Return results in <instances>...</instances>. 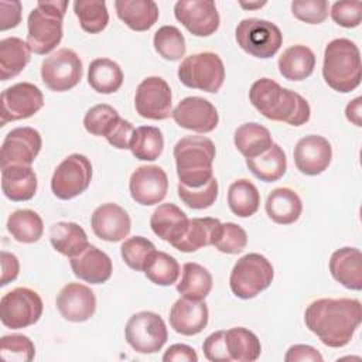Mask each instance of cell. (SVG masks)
<instances>
[{
    "instance_id": "6da1fadb",
    "label": "cell",
    "mask_w": 362,
    "mask_h": 362,
    "mask_svg": "<svg viewBox=\"0 0 362 362\" xmlns=\"http://www.w3.org/2000/svg\"><path fill=\"white\" fill-rule=\"evenodd\" d=\"M362 321V305L356 298H318L305 308L304 322L329 348L348 345Z\"/></svg>"
},
{
    "instance_id": "7a4b0ae2",
    "label": "cell",
    "mask_w": 362,
    "mask_h": 362,
    "mask_svg": "<svg viewBox=\"0 0 362 362\" xmlns=\"http://www.w3.org/2000/svg\"><path fill=\"white\" fill-rule=\"evenodd\" d=\"M249 100L264 117L290 126L305 124L311 116L310 105L300 93L283 88L270 78H260L252 83Z\"/></svg>"
},
{
    "instance_id": "3957f363",
    "label": "cell",
    "mask_w": 362,
    "mask_h": 362,
    "mask_svg": "<svg viewBox=\"0 0 362 362\" xmlns=\"http://www.w3.org/2000/svg\"><path fill=\"white\" fill-rule=\"evenodd\" d=\"M215 153V144L205 136H185L178 140L173 154L180 184L189 188L205 185L214 177Z\"/></svg>"
},
{
    "instance_id": "277c9868",
    "label": "cell",
    "mask_w": 362,
    "mask_h": 362,
    "mask_svg": "<svg viewBox=\"0 0 362 362\" xmlns=\"http://www.w3.org/2000/svg\"><path fill=\"white\" fill-rule=\"evenodd\" d=\"M322 76L325 83L341 93L356 89L361 83L362 65L358 45L348 38H335L324 51Z\"/></svg>"
},
{
    "instance_id": "5b68a950",
    "label": "cell",
    "mask_w": 362,
    "mask_h": 362,
    "mask_svg": "<svg viewBox=\"0 0 362 362\" xmlns=\"http://www.w3.org/2000/svg\"><path fill=\"white\" fill-rule=\"evenodd\" d=\"M66 0L38 1L27 20V44L38 55L51 52L62 40V23L68 8Z\"/></svg>"
},
{
    "instance_id": "8992f818",
    "label": "cell",
    "mask_w": 362,
    "mask_h": 362,
    "mask_svg": "<svg viewBox=\"0 0 362 362\" xmlns=\"http://www.w3.org/2000/svg\"><path fill=\"white\" fill-rule=\"evenodd\" d=\"M274 277L272 263L260 253H247L233 266L229 277L232 293L242 300H249L266 290Z\"/></svg>"
},
{
    "instance_id": "52a82bcc",
    "label": "cell",
    "mask_w": 362,
    "mask_h": 362,
    "mask_svg": "<svg viewBox=\"0 0 362 362\" xmlns=\"http://www.w3.org/2000/svg\"><path fill=\"white\" fill-rule=\"evenodd\" d=\"M178 79L187 88L216 93L225 81V66L215 52L192 54L180 64Z\"/></svg>"
},
{
    "instance_id": "ba28073f",
    "label": "cell",
    "mask_w": 362,
    "mask_h": 362,
    "mask_svg": "<svg viewBox=\"0 0 362 362\" xmlns=\"http://www.w3.org/2000/svg\"><path fill=\"white\" fill-rule=\"evenodd\" d=\"M235 38L245 52L262 59L276 55L283 44V34L276 24L255 17L243 18L238 24Z\"/></svg>"
},
{
    "instance_id": "9c48e42d",
    "label": "cell",
    "mask_w": 362,
    "mask_h": 362,
    "mask_svg": "<svg viewBox=\"0 0 362 362\" xmlns=\"http://www.w3.org/2000/svg\"><path fill=\"white\" fill-rule=\"evenodd\" d=\"M40 294L28 287H16L0 300V320L4 327L20 329L35 324L42 315Z\"/></svg>"
},
{
    "instance_id": "30bf717a",
    "label": "cell",
    "mask_w": 362,
    "mask_h": 362,
    "mask_svg": "<svg viewBox=\"0 0 362 362\" xmlns=\"http://www.w3.org/2000/svg\"><path fill=\"white\" fill-rule=\"evenodd\" d=\"M127 344L139 354H156L168 339L164 320L153 311L133 314L124 328Z\"/></svg>"
},
{
    "instance_id": "8fae6325",
    "label": "cell",
    "mask_w": 362,
    "mask_h": 362,
    "mask_svg": "<svg viewBox=\"0 0 362 362\" xmlns=\"http://www.w3.org/2000/svg\"><path fill=\"white\" fill-rule=\"evenodd\" d=\"M92 181V164L83 154L74 153L64 158L51 178V189L59 199H72L82 194Z\"/></svg>"
},
{
    "instance_id": "7c38bea8",
    "label": "cell",
    "mask_w": 362,
    "mask_h": 362,
    "mask_svg": "<svg viewBox=\"0 0 362 362\" xmlns=\"http://www.w3.org/2000/svg\"><path fill=\"white\" fill-rule=\"evenodd\" d=\"M41 79L54 92H66L82 79V61L71 48L57 49L41 64Z\"/></svg>"
},
{
    "instance_id": "4fadbf2b",
    "label": "cell",
    "mask_w": 362,
    "mask_h": 362,
    "mask_svg": "<svg viewBox=\"0 0 362 362\" xmlns=\"http://www.w3.org/2000/svg\"><path fill=\"white\" fill-rule=\"evenodd\" d=\"M0 106V126H6L34 116L44 106V96L34 83L18 82L1 92Z\"/></svg>"
},
{
    "instance_id": "5bb4252c",
    "label": "cell",
    "mask_w": 362,
    "mask_h": 362,
    "mask_svg": "<svg viewBox=\"0 0 362 362\" xmlns=\"http://www.w3.org/2000/svg\"><path fill=\"white\" fill-rule=\"evenodd\" d=\"M137 113L144 119L164 120L171 116L173 96L168 83L161 76H148L143 79L134 95Z\"/></svg>"
},
{
    "instance_id": "9a60e30c",
    "label": "cell",
    "mask_w": 362,
    "mask_h": 362,
    "mask_svg": "<svg viewBox=\"0 0 362 362\" xmlns=\"http://www.w3.org/2000/svg\"><path fill=\"white\" fill-rule=\"evenodd\" d=\"M175 18L197 37L212 35L219 28V14L211 0H180L174 6Z\"/></svg>"
},
{
    "instance_id": "2e32d148",
    "label": "cell",
    "mask_w": 362,
    "mask_h": 362,
    "mask_svg": "<svg viewBox=\"0 0 362 362\" xmlns=\"http://www.w3.org/2000/svg\"><path fill=\"white\" fill-rule=\"evenodd\" d=\"M42 139L38 130L24 126L10 130L1 144V167L7 165H31L41 151Z\"/></svg>"
},
{
    "instance_id": "e0dca14e",
    "label": "cell",
    "mask_w": 362,
    "mask_h": 362,
    "mask_svg": "<svg viewBox=\"0 0 362 362\" xmlns=\"http://www.w3.org/2000/svg\"><path fill=\"white\" fill-rule=\"evenodd\" d=\"M171 117L180 127L197 133H211L219 123L216 107L201 96L184 98L171 112Z\"/></svg>"
},
{
    "instance_id": "ac0fdd59",
    "label": "cell",
    "mask_w": 362,
    "mask_h": 362,
    "mask_svg": "<svg viewBox=\"0 0 362 362\" xmlns=\"http://www.w3.org/2000/svg\"><path fill=\"white\" fill-rule=\"evenodd\" d=\"M132 198L144 206L161 202L168 191V177L158 165L137 167L129 181Z\"/></svg>"
},
{
    "instance_id": "d6986e66",
    "label": "cell",
    "mask_w": 362,
    "mask_h": 362,
    "mask_svg": "<svg viewBox=\"0 0 362 362\" xmlns=\"http://www.w3.org/2000/svg\"><path fill=\"white\" fill-rule=\"evenodd\" d=\"M293 156L300 173L318 175L328 168L332 158V147L325 137L308 134L297 141Z\"/></svg>"
},
{
    "instance_id": "ffe728a7",
    "label": "cell",
    "mask_w": 362,
    "mask_h": 362,
    "mask_svg": "<svg viewBox=\"0 0 362 362\" xmlns=\"http://www.w3.org/2000/svg\"><path fill=\"white\" fill-rule=\"evenodd\" d=\"M55 304L65 320L83 322L95 314L96 297L90 287L81 283H68L58 293Z\"/></svg>"
},
{
    "instance_id": "44dd1931",
    "label": "cell",
    "mask_w": 362,
    "mask_h": 362,
    "mask_svg": "<svg viewBox=\"0 0 362 362\" xmlns=\"http://www.w3.org/2000/svg\"><path fill=\"white\" fill-rule=\"evenodd\" d=\"M90 226L99 239L106 242H120L130 233L132 221L129 214L120 205L106 202L93 211Z\"/></svg>"
},
{
    "instance_id": "7402d4cb",
    "label": "cell",
    "mask_w": 362,
    "mask_h": 362,
    "mask_svg": "<svg viewBox=\"0 0 362 362\" xmlns=\"http://www.w3.org/2000/svg\"><path fill=\"white\" fill-rule=\"evenodd\" d=\"M209 311L204 300L178 298L170 310V325L181 335L191 337L202 332L208 324Z\"/></svg>"
},
{
    "instance_id": "603a6c76",
    "label": "cell",
    "mask_w": 362,
    "mask_h": 362,
    "mask_svg": "<svg viewBox=\"0 0 362 362\" xmlns=\"http://www.w3.org/2000/svg\"><path fill=\"white\" fill-rule=\"evenodd\" d=\"M74 274L90 284L106 283L113 272L110 257L93 245H89L82 253L69 260Z\"/></svg>"
},
{
    "instance_id": "cb8c5ba5",
    "label": "cell",
    "mask_w": 362,
    "mask_h": 362,
    "mask_svg": "<svg viewBox=\"0 0 362 362\" xmlns=\"http://www.w3.org/2000/svg\"><path fill=\"white\" fill-rule=\"evenodd\" d=\"M188 221L187 214L181 208H178L175 204L167 202L154 209L150 218V226L154 235L170 245H174L184 236Z\"/></svg>"
},
{
    "instance_id": "d4e9b609",
    "label": "cell",
    "mask_w": 362,
    "mask_h": 362,
    "mask_svg": "<svg viewBox=\"0 0 362 362\" xmlns=\"http://www.w3.org/2000/svg\"><path fill=\"white\" fill-rule=\"evenodd\" d=\"M37 174L31 165L1 167V191L6 198L14 202L28 201L37 192Z\"/></svg>"
},
{
    "instance_id": "484cf974",
    "label": "cell",
    "mask_w": 362,
    "mask_h": 362,
    "mask_svg": "<svg viewBox=\"0 0 362 362\" xmlns=\"http://www.w3.org/2000/svg\"><path fill=\"white\" fill-rule=\"evenodd\" d=\"M329 272L332 277L349 290L362 288V253L356 247H341L331 255Z\"/></svg>"
},
{
    "instance_id": "4316f807",
    "label": "cell",
    "mask_w": 362,
    "mask_h": 362,
    "mask_svg": "<svg viewBox=\"0 0 362 362\" xmlns=\"http://www.w3.org/2000/svg\"><path fill=\"white\" fill-rule=\"evenodd\" d=\"M117 17L133 31H147L158 20V6L153 0H116Z\"/></svg>"
},
{
    "instance_id": "83f0119b",
    "label": "cell",
    "mask_w": 362,
    "mask_h": 362,
    "mask_svg": "<svg viewBox=\"0 0 362 362\" xmlns=\"http://www.w3.org/2000/svg\"><path fill=\"white\" fill-rule=\"evenodd\" d=\"M266 212L273 222L279 225H290L300 218L303 202L294 189L286 187L276 188L266 199Z\"/></svg>"
},
{
    "instance_id": "f1b7e54d",
    "label": "cell",
    "mask_w": 362,
    "mask_h": 362,
    "mask_svg": "<svg viewBox=\"0 0 362 362\" xmlns=\"http://www.w3.org/2000/svg\"><path fill=\"white\" fill-rule=\"evenodd\" d=\"M221 223L222 222L216 218H192L188 221L184 236L173 246L184 253H191L204 246H211L216 239Z\"/></svg>"
},
{
    "instance_id": "f546056e",
    "label": "cell",
    "mask_w": 362,
    "mask_h": 362,
    "mask_svg": "<svg viewBox=\"0 0 362 362\" xmlns=\"http://www.w3.org/2000/svg\"><path fill=\"white\" fill-rule=\"evenodd\" d=\"M49 242L58 253L69 259L78 256L90 245L83 228L75 222L54 223L49 228Z\"/></svg>"
},
{
    "instance_id": "4dcf8cb0",
    "label": "cell",
    "mask_w": 362,
    "mask_h": 362,
    "mask_svg": "<svg viewBox=\"0 0 362 362\" xmlns=\"http://www.w3.org/2000/svg\"><path fill=\"white\" fill-rule=\"evenodd\" d=\"M277 65L283 78L288 81H303L314 72L315 55L311 48L296 44L283 51Z\"/></svg>"
},
{
    "instance_id": "1f68e13d",
    "label": "cell",
    "mask_w": 362,
    "mask_h": 362,
    "mask_svg": "<svg viewBox=\"0 0 362 362\" xmlns=\"http://www.w3.org/2000/svg\"><path fill=\"white\" fill-rule=\"evenodd\" d=\"M31 49L27 41L18 37H7L0 41V79L17 76L30 62Z\"/></svg>"
},
{
    "instance_id": "d6a6232c",
    "label": "cell",
    "mask_w": 362,
    "mask_h": 362,
    "mask_svg": "<svg viewBox=\"0 0 362 362\" xmlns=\"http://www.w3.org/2000/svg\"><path fill=\"white\" fill-rule=\"evenodd\" d=\"M233 143L242 156L253 158L263 154L273 144L272 134L264 126L250 122L240 124L233 134Z\"/></svg>"
},
{
    "instance_id": "836d02e7",
    "label": "cell",
    "mask_w": 362,
    "mask_h": 362,
    "mask_svg": "<svg viewBox=\"0 0 362 362\" xmlns=\"http://www.w3.org/2000/svg\"><path fill=\"white\" fill-rule=\"evenodd\" d=\"M88 82L98 93H115L123 83V71L113 59L96 58L89 64Z\"/></svg>"
},
{
    "instance_id": "e575fe53",
    "label": "cell",
    "mask_w": 362,
    "mask_h": 362,
    "mask_svg": "<svg viewBox=\"0 0 362 362\" xmlns=\"http://www.w3.org/2000/svg\"><path fill=\"white\" fill-rule=\"evenodd\" d=\"M246 165L250 173L260 181L273 182L286 174L287 158L283 148L273 143L272 147L263 154L253 158H246Z\"/></svg>"
},
{
    "instance_id": "d590c367",
    "label": "cell",
    "mask_w": 362,
    "mask_h": 362,
    "mask_svg": "<svg viewBox=\"0 0 362 362\" xmlns=\"http://www.w3.org/2000/svg\"><path fill=\"white\" fill-rule=\"evenodd\" d=\"M226 348L230 361L238 362H253L259 359L262 345L256 334L243 327H233L225 331Z\"/></svg>"
},
{
    "instance_id": "8d00e7d4",
    "label": "cell",
    "mask_w": 362,
    "mask_h": 362,
    "mask_svg": "<svg viewBox=\"0 0 362 362\" xmlns=\"http://www.w3.org/2000/svg\"><path fill=\"white\" fill-rule=\"evenodd\" d=\"M228 205L239 218L255 215L260 206V194L256 185L246 178L233 181L228 188Z\"/></svg>"
},
{
    "instance_id": "74e56055",
    "label": "cell",
    "mask_w": 362,
    "mask_h": 362,
    "mask_svg": "<svg viewBox=\"0 0 362 362\" xmlns=\"http://www.w3.org/2000/svg\"><path fill=\"white\" fill-rule=\"evenodd\" d=\"M212 290V276L199 263L187 262L182 266V276L177 284V291L182 297L204 300Z\"/></svg>"
},
{
    "instance_id": "f35d334b",
    "label": "cell",
    "mask_w": 362,
    "mask_h": 362,
    "mask_svg": "<svg viewBox=\"0 0 362 362\" xmlns=\"http://www.w3.org/2000/svg\"><path fill=\"white\" fill-rule=\"evenodd\" d=\"M8 233L20 243L38 242L44 233L41 216L33 209H17L7 219Z\"/></svg>"
},
{
    "instance_id": "ab89813d",
    "label": "cell",
    "mask_w": 362,
    "mask_h": 362,
    "mask_svg": "<svg viewBox=\"0 0 362 362\" xmlns=\"http://www.w3.org/2000/svg\"><path fill=\"white\" fill-rule=\"evenodd\" d=\"M132 154L141 161L157 160L164 148V137L158 127L140 126L134 130L130 140Z\"/></svg>"
},
{
    "instance_id": "60d3db41",
    "label": "cell",
    "mask_w": 362,
    "mask_h": 362,
    "mask_svg": "<svg viewBox=\"0 0 362 362\" xmlns=\"http://www.w3.org/2000/svg\"><path fill=\"white\" fill-rule=\"evenodd\" d=\"M143 272L151 283L157 286H171L177 283L180 277V264L174 256L154 250L148 256Z\"/></svg>"
},
{
    "instance_id": "b9f144b4",
    "label": "cell",
    "mask_w": 362,
    "mask_h": 362,
    "mask_svg": "<svg viewBox=\"0 0 362 362\" xmlns=\"http://www.w3.org/2000/svg\"><path fill=\"white\" fill-rule=\"evenodd\" d=\"M74 11L82 30L89 34L103 31L109 23V13L103 0H76Z\"/></svg>"
},
{
    "instance_id": "7bdbcfd3",
    "label": "cell",
    "mask_w": 362,
    "mask_h": 362,
    "mask_svg": "<svg viewBox=\"0 0 362 362\" xmlns=\"http://www.w3.org/2000/svg\"><path fill=\"white\" fill-rule=\"evenodd\" d=\"M154 49L167 61H178L185 55L187 45L182 33L174 25H163L154 33Z\"/></svg>"
},
{
    "instance_id": "ee69618b",
    "label": "cell",
    "mask_w": 362,
    "mask_h": 362,
    "mask_svg": "<svg viewBox=\"0 0 362 362\" xmlns=\"http://www.w3.org/2000/svg\"><path fill=\"white\" fill-rule=\"evenodd\" d=\"M119 112L106 103L92 106L83 117V127L93 136H103L105 139L113 132L116 124L120 122Z\"/></svg>"
},
{
    "instance_id": "f6af8a7d",
    "label": "cell",
    "mask_w": 362,
    "mask_h": 362,
    "mask_svg": "<svg viewBox=\"0 0 362 362\" xmlns=\"http://www.w3.org/2000/svg\"><path fill=\"white\" fill-rule=\"evenodd\" d=\"M154 250L156 246L153 245V242L144 236L129 238L120 246L122 259L130 269L136 272H143L148 256Z\"/></svg>"
},
{
    "instance_id": "bcb514c9",
    "label": "cell",
    "mask_w": 362,
    "mask_h": 362,
    "mask_svg": "<svg viewBox=\"0 0 362 362\" xmlns=\"http://www.w3.org/2000/svg\"><path fill=\"white\" fill-rule=\"evenodd\" d=\"M0 354L10 362H30L35 356V346L27 335L11 334L1 337Z\"/></svg>"
},
{
    "instance_id": "7dc6e473",
    "label": "cell",
    "mask_w": 362,
    "mask_h": 362,
    "mask_svg": "<svg viewBox=\"0 0 362 362\" xmlns=\"http://www.w3.org/2000/svg\"><path fill=\"white\" fill-rule=\"evenodd\" d=\"M177 192L180 199L192 209H205L209 208L218 198V181L212 177L205 185L198 188H189L182 184H178Z\"/></svg>"
},
{
    "instance_id": "c3c4849f",
    "label": "cell",
    "mask_w": 362,
    "mask_h": 362,
    "mask_svg": "<svg viewBox=\"0 0 362 362\" xmlns=\"http://www.w3.org/2000/svg\"><path fill=\"white\" fill-rule=\"evenodd\" d=\"M246 245H247V233L242 226L233 222L221 223L216 239L214 242V246L219 252L226 255H236V253H240L246 247Z\"/></svg>"
},
{
    "instance_id": "681fc988",
    "label": "cell",
    "mask_w": 362,
    "mask_h": 362,
    "mask_svg": "<svg viewBox=\"0 0 362 362\" xmlns=\"http://www.w3.org/2000/svg\"><path fill=\"white\" fill-rule=\"evenodd\" d=\"M329 3L327 0H296L291 3V13L307 24H321L328 17Z\"/></svg>"
},
{
    "instance_id": "f907efd6",
    "label": "cell",
    "mask_w": 362,
    "mask_h": 362,
    "mask_svg": "<svg viewBox=\"0 0 362 362\" xmlns=\"http://www.w3.org/2000/svg\"><path fill=\"white\" fill-rule=\"evenodd\" d=\"M331 18L341 27L354 28L362 21L361 1H335L331 7Z\"/></svg>"
},
{
    "instance_id": "816d5d0a",
    "label": "cell",
    "mask_w": 362,
    "mask_h": 362,
    "mask_svg": "<svg viewBox=\"0 0 362 362\" xmlns=\"http://www.w3.org/2000/svg\"><path fill=\"white\" fill-rule=\"evenodd\" d=\"M204 355L212 362H230V356L226 348L225 331H216L206 337L202 344Z\"/></svg>"
},
{
    "instance_id": "f5cc1de1",
    "label": "cell",
    "mask_w": 362,
    "mask_h": 362,
    "mask_svg": "<svg viewBox=\"0 0 362 362\" xmlns=\"http://www.w3.org/2000/svg\"><path fill=\"white\" fill-rule=\"evenodd\" d=\"M21 21V3L18 0L0 1V30L14 28Z\"/></svg>"
},
{
    "instance_id": "db71d44e",
    "label": "cell",
    "mask_w": 362,
    "mask_h": 362,
    "mask_svg": "<svg viewBox=\"0 0 362 362\" xmlns=\"http://www.w3.org/2000/svg\"><path fill=\"white\" fill-rule=\"evenodd\" d=\"M134 127L129 120L120 119V122L116 124L113 132L106 137L107 143L116 148L126 150L130 147V140L134 133Z\"/></svg>"
},
{
    "instance_id": "11a10c76",
    "label": "cell",
    "mask_w": 362,
    "mask_h": 362,
    "mask_svg": "<svg viewBox=\"0 0 362 362\" xmlns=\"http://www.w3.org/2000/svg\"><path fill=\"white\" fill-rule=\"evenodd\" d=\"M286 362H305V361H311V362H322V355L313 346L310 345H304V344H297L288 348L286 356H284Z\"/></svg>"
},
{
    "instance_id": "9f6ffc18",
    "label": "cell",
    "mask_w": 362,
    "mask_h": 362,
    "mask_svg": "<svg viewBox=\"0 0 362 362\" xmlns=\"http://www.w3.org/2000/svg\"><path fill=\"white\" fill-rule=\"evenodd\" d=\"M164 362H197L198 355L195 349L185 344L171 345L163 355Z\"/></svg>"
},
{
    "instance_id": "6f0895ef",
    "label": "cell",
    "mask_w": 362,
    "mask_h": 362,
    "mask_svg": "<svg viewBox=\"0 0 362 362\" xmlns=\"http://www.w3.org/2000/svg\"><path fill=\"white\" fill-rule=\"evenodd\" d=\"M20 272V263L16 255L7 252V250H1V280H0V286L4 287L8 283L14 281L18 276Z\"/></svg>"
},
{
    "instance_id": "680465c9",
    "label": "cell",
    "mask_w": 362,
    "mask_h": 362,
    "mask_svg": "<svg viewBox=\"0 0 362 362\" xmlns=\"http://www.w3.org/2000/svg\"><path fill=\"white\" fill-rule=\"evenodd\" d=\"M362 99L358 96V98H355L354 100H351L348 105H346V107H345V116H346V119L351 122V123H354L355 126H362V120H361V102Z\"/></svg>"
},
{
    "instance_id": "91938a15",
    "label": "cell",
    "mask_w": 362,
    "mask_h": 362,
    "mask_svg": "<svg viewBox=\"0 0 362 362\" xmlns=\"http://www.w3.org/2000/svg\"><path fill=\"white\" fill-rule=\"evenodd\" d=\"M240 4V7H243V8H249V10H255V8H260V7H263V6H266V1H256V3H243V1H240L239 3Z\"/></svg>"
}]
</instances>
